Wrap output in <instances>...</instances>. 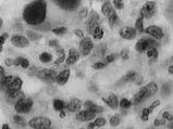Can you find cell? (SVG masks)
Returning a JSON list of instances; mask_svg holds the SVG:
<instances>
[{
	"label": "cell",
	"instance_id": "f5cc1de1",
	"mask_svg": "<svg viewBox=\"0 0 173 129\" xmlns=\"http://www.w3.org/2000/svg\"><path fill=\"white\" fill-rule=\"evenodd\" d=\"M5 63H6V65H7V66H13V65H14V60H12V59H6Z\"/></svg>",
	"mask_w": 173,
	"mask_h": 129
},
{
	"label": "cell",
	"instance_id": "52a82bcc",
	"mask_svg": "<svg viewBox=\"0 0 173 129\" xmlns=\"http://www.w3.org/2000/svg\"><path fill=\"white\" fill-rule=\"evenodd\" d=\"M150 47H156V40L151 38H140L135 44V50L137 52H146Z\"/></svg>",
	"mask_w": 173,
	"mask_h": 129
},
{
	"label": "cell",
	"instance_id": "8fae6325",
	"mask_svg": "<svg viewBox=\"0 0 173 129\" xmlns=\"http://www.w3.org/2000/svg\"><path fill=\"white\" fill-rule=\"evenodd\" d=\"M11 44L16 48H26L29 46V38L24 37L22 35H13L10 39Z\"/></svg>",
	"mask_w": 173,
	"mask_h": 129
},
{
	"label": "cell",
	"instance_id": "f1b7e54d",
	"mask_svg": "<svg viewBox=\"0 0 173 129\" xmlns=\"http://www.w3.org/2000/svg\"><path fill=\"white\" fill-rule=\"evenodd\" d=\"M146 56L148 59H151V60H155V59L158 58L159 56V51H158L157 47H150L148 50L146 51Z\"/></svg>",
	"mask_w": 173,
	"mask_h": 129
},
{
	"label": "cell",
	"instance_id": "44dd1931",
	"mask_svg": "<svg viewBox=\"0 0 173 129\" xmlns=\"http://www.w3.org/2000/svg\"><path fill=\"white\" fill-rule=\"evenodd\" d=\"M134 28L136 29L137 33H144L145 27H144V16L140 13V16L136 19L135 25H134Z\"/></svg>",
	"mask_w": 173,
	"mask_h": 129
},
{
	"label": "cell",
	"instance_id": "be15d7a7",
	"mask_svg": "<svg viewBox=\"0 0 173 129\" xmlns=\"http://www.w3.org/2000/svg\"><path fill=\"white\" fill-rule=\"evenodd\" d=\"M100 1H104V0H100Z\"/></svg>",
	"mask_w": 173,
	"mask_h": 129
},
{
	"label": "cell",
	"instance_id": "bcb514c9",
	"mask_svg": "<svg viewBox=\"0 0 173 129\" xmlns=\"http://www.w3.org/2000/svg\"><path fill=\"white\" fill-rule=\"evenodd\" d=\"M164 124H166V120H164L163 118H162V119H160V118H156V119L153 120V125H155L156 127H159Z\"/></svg>",
	"mask_w": 173,
	"mask_h": 129
},
{
	"label": "cell",
	"instance_id": "277c9868",
	"mask_svg": "<svg viewBox=\"0 0 173 129\" xmlns=\"http://www.w3.org/2000/svg\"><path fill=\"white\" fill-rule=\"evenodd\" d=\"M86 29L89 34H93V31L97 28L98 26H100V18L99 14L96 11H91V14H88L86 20Z\"/></svg>",
	"mask_w": 173,
	"mask_h": 129
},
{
	"label": "cell",
	"instance_id": "b9f144b4",
	"mask_svg": "<svg viewBox=\"0 0 173 129\" xmlns=\"http://www.w3.org/2000/svg\"><path fill=\"white\" fill-rule=\"evenodd\" d=\"M106 67V63L104 62H96L93 64V69H96V71H98V69H102Z\"/></svg>",
	"mask_w": 173,
	"mask_h": 129
},
{
	"label": "cell",
	"instance_id": "6f0895ef",
	"mask_svg": "<svg viewBox=\"0 0 173 129\" xmlns=\"http://www.w3.org/2000/svg\"><path fill=\"white\" fill-rule=\"evenodd\" d=\"M59 115H60V118H64L65 117V112H64V110H63V111H60L59 112Z\"/></svg>",
	"mask_w": 173,
	"mask_h": 129
},
{
	"label": "cell",
	"instance_id": "603a6c76",
	"mask_svg": "<svg viewBox=\"0 0 173 129\" xmlns=\"http://www.w3.org/2000/svg\"><path fill=\"white\" fill-rule=\"evenodd\" d=\"M107 19H108V22H109V25H110V27H113L114 25L118 24V22H119V15H118V13H117V11H115V9L113 10V11L111 12V13L109 14L108 16H107Z\"/></svg>",
	"mask_w": 173,
	"mask_h": 129
},
{
	"label": "cell",
	"instance_id": "7dc6e473",
	"mask_svg": "<svg viewBox=\"0 0 173 129\" xmlns=\"http://www.w3.org/2000/svg\"><path fill=\"white\" fill-rule=\"evenodd\" d=\"M94 104H95V103H94L93 101H91V100H87V101H85V102L83 103V106H84V109L89 110L91 106H93Z\"/></svg>",
	"mask_w": 173,
	"mask_h": 129
},
{
	"label": "cell",
	"instance_id": "7402d4cb",
	"mask_svg": "<svg viewBox=\"0 0 173 129\" xmlns=\"http://www.w3.org/2000/svg\"><path fill=\"white\" fill-rule=\"evenodd\" d=\"M113 10H114V7H113L112 3H111L110 1H106V2L102 3V6H101V13L104 14L106 18L111 13V12L113 11Z\"/></svg>",
	"mask_w": 173,
	"mask_h": 129
},
{
	"label": "cell",
	"instance_id": "6125c7cd",
	"mask_svg": "<svg viewBox=\"0 0 173 129\" xmlns=\"http://www.w3.org/2000/svg\"><path fill=\"white\" fill-rule=\"evenodd\" d=\"M1 52H2V46L0 45V53H1Z\"/></svg>",
	"mask_w": 173,
	"mask_h": 129
},
{
	"label": "cell",
	"instance_id": "74e56055",
	"mask_svg": "<svg viewBox=\"0 0 173 129\" xmlns=\"http://www.w3.org/2000/svg\"><path fill=\"white\" fill-rule=\"evenodd\" d=\"M89 110H91V112H94V113H96V114H100V113H102V112L104 111V107L100 106V105H98V104H96V103Z\"/></svg>",
	"mask_w": 173,
	"mask_h": 129
},
{
	"label": "cell",
	"instance_id": "94428289",
	"mask_svg": "<svg viewBox=\"0 0 173 129\" xmlns=\"http://www.w3.org/2000/svg\"><path fill=\"white\" fill-rule=\"evenodd\" d=\"M2 23H3L2 19H0V28H1V27H2Z\"/></svg>",
	"mask_w": 173,
	"mask_h": 129
},
{
	"label": "cell",
	"instance_id": "cb8c5ba5",
	"mask_svg": "<svg viewBox=\"0 0 173 129\" xmlns=\"http://www.w3.org/2000/svg\"><path fill=\"white\" fill-rule=\"evenodd\" d=\"M145 87H146L147 91H148L149 98H151L153 96H155V94L158 92V86H157V84H156V82H153V81L148 82V84H147Z\"/></svg>",
	"mask_w": 173,
	"mask_h": 129
},
{
	"label": "cell",
	"instance_id": "ac0fdd59",
	"mask_svg": "<svg viewBox=\"0 0 173 129\" xmlns=\"http://www.w3.org/2000/svg\"><path fill=\"white\" fill-rule=\"evenodd\" d=\"M70 75H71V71H70V69H63L60 73L57 74V79H55V81L59 85H61V86H63V85H65L68 82V80H69V78H70Z\"/></svg>",
	"mask_w": 173,
	"mask_h": 129
},
{
	"label": "cell",
	"instance_id": "f35d334b",
	"mask_svg": "<svg viewBox=\"0 0 173 129\" xmlns=\"http://www.w3.org/2000/svg\"><path fill=\"white\" fill-rule=\"evenodd\" d=\"M132 82H134V84H135L136 86H140V85H142L143 82H144V77H143V76L140 75V74L137 73V75H136L135 77H134V79H133V81H132Z\"/></svg>",
	"mask_w": 173,
	"mask_h": 129
},
{
	"label": "cell",
	"instance_id": "681fc988",
	"mask_svg": "<svg viewBox=\"0 0 173 129\" xmlns=\"http://www.w3.org/2000/svg\"><path fill=\"white\" fill-rule=\"evenodd\" d=\"M104 60H106V63H112L113 61H115V56L114 54H109L104 58Z\"/></svg>",
	"mask_w": 173,
	"mask_h": 129
},
{
	"label": "cell",
	"instance_id": "ee69618b",
	"mask_svg": "<svg viewBox=\"0 0 173 129\" xmlns=\"http://www.w3.org/2000/svg\"><path fill=\"white\" fill-rule=\"evenodd\" d=\"M87 16H88V9H87V8H83L80 11V18L85 19V18H87Z\"/></svg>",
	"mask_w": 173,
	"mask_h": 129
},
{
	"label": "cell",
	"instance_id": "d590c367",
	"mask_svg": "<svg viewBox=\"0 0 173 129\" xmlns=\"http://www.w3.org/2000/svg\"><path fill=\"white\" fill-rule=\"evenodd\" d=\"M94 123L96 124V127H104L107 124V120L104 117H97L94 120Z\"/></svg>",
	"mask_w": 173,
	"mask_h": 129
},
{
	"label": "cell",
	"instance_id": "ba28073f",
	"mask_svg": "<svg viewBox=\"0 0 173 129\" xmlns=\"http://www.w3.org/2000/svg\"><path fill=\"white\" fill-rule=\"evenodd\" d=\"M144 33H146L147 35H149L150 37H153L156 40H160L164 37V31L161 27L157 26V25H150V26L146 27L144 31Z\"/></svg>",
	"mask_w": 173,
	"mask_h": 129
},
{
	"label": "cell",
	"instance_id": "6da1fadb",
	"mask_svg": "<svg viewBox=\"0 0 173 129\" xmlns=\"http://www.w3.org/2000/svg\"><path fill=\"white\" fill-rule=\"evenodd\" d=\"M47 16V3L44 0H34L25 7L23 20L31 26H37L45 22Z\"/></svg>",
	"mask_w": 173,
	"mask_h": 129
},
{
	"label": "cell",
	"instance_id": "f6af8a7d",
	"mask_svg": "<svg viewBox=\"0 0 173 129\" xmlns=\"http://www.w3.org/2000/svg\"><path fill=\"white\" fill-rule=\"evenodd\" d=\"M172 116L173 115H171V114L166 111H164L163 113H162V118H163L164 120H166V122H170V120L172 119Z\"/></svg>",
	"mask_w": 173,
	"mask_h": 129
},
{
	"label": "cell",
	"instance_id": "9c48e42d",
	"mask_svg": "<svg viewBox=\"0 0 173 129\" xmlns=\"http://www.w3.org/2000/svg\"><path fill=\"white\" fill-rule=\"evenodd\" d=\"M96 115H97V114L94 113V112H91V110L85 109V110H82V111L76 112L75 118L78 120V122H82V123H84V122H91V120L95 119Z\"/></svg>",
	"mask_w": 173,
	"mask_h": 129
},
{
	"label": "cell",
	"instance_id": "4fadbf2b",
	"mask_svg": "<svg viewBox=\"0 0 173 129\" xmlns=\"http://www.w3.org/2000/svg\"><path fill=\"white\" fill-rule=\"evenodd\" d=\"M53 1L64 10H74L80 3V0H53Z\"/></svg>",
	"mask_w": 173,
	"mask_h": 129
},
{
	"label": "cell",
	"instance_id": "d6986e66",
	"mask_svg": "<svg viewBox=\"0 0 173 129\" xmlns=\"http://www.w3.org/2000/svg\"><path fill=\"white\" fill-rule=\"evenodd\" d=\"M22 84H23V80L20 77H14L12 79V81L10 82V85L7 87V91L8 92L20 91L21 88H22Z\"/></svg>",
	"mask_w": 173,
	"mask_h": 129
},
{
	"label": "cell",
	"instance_id": "91938a15",
	"mask_svg": "<svg viewBox=\"0 0 173 129\" xmlns=\"http://www.w3.org/2000/svg\"><path fill=\"white\" fill-rule=\"evenodd\" d=\"M169 128H173V116H172V119L170 120V125H169Z\"/></svg>",
	"mask_w": 173,
	"mask_h": 129
},
{
	"label": "cell",
	"instance_id": "5b68a950",
	"mask_svg": "<svg viewBox=\"0 0 173 129\" xmlns=\"http://www.w3.org/2000/svg\"><path fill=\"white\" fill-rule=\"evenodd\" d=\"M94 49V42L91 37H83L80 41V46H78V51L82 56H87L91 54V52Z\"/></svg>",
	"mask_w": 173,
	"mask_h": 129
},
{
	"label": "cell",
	"instance_id": "f907efd6",
	"mask_svg": "<svg viewBox=\"0 0 173 129\" xmlns=\"http://www.w3.org/2000/svg\"><path fill=\"white\" fill-rule=\"evenodd\" d=\"M74 34H75L76 37L81 38V39H82L83 37H85V36H84V31H83L82 29H75V31H74Z\"/></svg>",
	"mask_w": 173,
	"mask_h": 129
},
{
	"label": "cell",
	"instance_id": "9f6ffc18",
	"mask_svg": "<svg viewBox=\"0 0 173 129\" xmlns=\"http://www.w3.org/2000/svg\"><path fill=\"white\" fill-rule=\"evenodd\" d=\"M5 42H6V38L3 37L2 35H1V36H0V45L3 46V45H5Z\"/></svg>",
	"mask_w": 173,
	"mask_h": 129
},
{
	"label": "cell",
	"instance_id": "3957f363",
	"mask_svg": "<svg viewBox=\"0 0 173 129\" xmlns=\"http://www.w3.org/2000/svg\"><path fill=\"white\" fill-rule=\"evenodd\" d=\"M29 126L33 129H48L51 127V120L45 116H36L29 120Z\"/></svg>",
	"mask_w": 173,
	"mask_h": 129
},
{
	"label": "cell",
	"instance_id": "d6a6232c",
	"mask_svg": "<svg viewBox=\"0 0 173 129\" xmlns=\"http://www.w3.org/2000/svg\"><path fill=\"white\" fill-rule=\"evenodd\" d=\"M151 114L150 110L148 109V107H145V109L142 110V114H140V119L143 120V122H148L149 119V115Z\"/></svg>",
	"mask_w": 173,
	"mask_h": 129
},
{
	"label": "cell",
	"instance_id": "2e32d148",
	"mask_svg": "<svg viewBox=\"0 0 173 129\" xmlns=\"http://www.w3.org/2000/svg\"><path fill=\"white\" fill-rule=\"evenodd\" d=\"M80 56H81L80 51H78V50H75V49H70L69 54H68V56L65 58V64H67L68 66L75 64V63L80 60Z\"/></svg>",
	"mask_w": 173,
	"mask_h": 129
},
{
	"label": "cell",
	"instance_id": "816d5d0a",
	"mask_svg": "<svg viewBox=\"0 0 173 129\" xmlns=\"http://www.w3.org/2000/svg\"><path fill=\"white\" fill-rule=\"evenodd\" d=\"M120 56H121V58L123 59V60L124 61H126V60H129V52L126 51V50H122V51H121V53H120Z\"/></svg>",
	"mask_w": 173,
	"mask_h": 129
},
{
	"label": "cell",
	"instance_id": "c3c4849f",
	"mask_svg": "<svg viewBox=\"0 0 173 129\" xmlns=\"http://www.w3.org/2000/svg\"><path fill=\"white\" fill-rule=\"evenodd\" d=\"M6 72H5V69H3L1 65H0V82H2L3 79L6 78Z\"/></svg>",
	"mask_w": 173,
	"mask_h": 129
},
{
	"label": "cell",
	"instance_id": "1f68e13d",
	"mask_svg": "<svg viewBox=\"0 0 173 129\" xmlns=\"http://www.w3.org/2000/svg\"><path fill=\"white\" fill-rule=\"evenodd\" d=\"M39 61L42 63H49L52 61V54L49 52H42L39 54Z\"/></svg>",
	"mask_w": 173,
	"mask_h": 129
},
{
	"label": "cell",
	"instance_id": "7c38bea8",
	"mask_svg": "<svg viewBox=\"0 0 173 129\" xmlns=\"http://www.w3.org/2000/svg\"><path fill=\"white\" fill-rule=\"evenodd\" d=\"M119 35H120L121 38L126 40H133L134 38H136V35H137V31L134 27L131 26H124L119 31Z\"/></svg>",
	"mask_w": 173,
	"mask_h": 129
},
{
	"label": "cell",
	"instance_id": "5bb4252c",
	"mask_svg": "<svg viewBox=\"0 0 173 129\" xmlns=\"http://www.w3.org/2000/svg\"><path fill=\"white\" fill-rule=\"evenodd\" d=\"M83 106V103L80 99L78 98H71L68 101L67 105H65V109L68 110L71 113H76L81 110V107Z\"/></svg>",
	"mask_w": 173,
	"mask_h": 129
},
{
	"label": "cell",
	"instance_id": "83f0119b",
	"mask_svg": "<svg viewBox=\"0 0 173 129\" xmlns=\"http://www.w3.org/2000/svg\"><path fill=\"white\" fill-rule=\"evenodd\" d=\"M91 36H93V38H94L95 40H101L102 38H104V28H102L101 26H98L97 28H96L95 31H93Z\"/></svg>",
	"mask_w": 173,
	"mask_h": 129
},
{
	"label": "cell",
	"instance_id": "ab89813d",
	"mask_svg": "<svg viewBox=\"0 0 173 129\" xmlns=\"http://www.w3.org/2000/svg\"><path fill=\"white\" fill-rule=\"evenodd\" d=\"M13 78H14V76H12V75H9V76H8V75H7V76H6L5 79H3V81H2V82H0V84H1L2 86H5V87L7 88L8 86L10 85V82L12 81V79H13Z\"/></svg>",
	"mask_w": 173,
	"mask_h": 129
},
{
	"label": "cell",
	"instance_id": "9a60e30c",
	"mask_svg": "<svg viewBox=\"0 0 173 129\" xmlns=\"http://www.w3.org/2000/svg\"><path fill=\"white\" fill-rule=\"evenodd\" d=\"M101 100H102V102L108 105L110 109L117 110L119 107V99H118V97H117V94H110L107 98H104V97L101 98Z\"/></svg>",
	"mask_w": 173,
	"mask_h": 129
},
{
	"label": "cell",
	"instance_id": "30bf717a",
	"mask_svg": "<svg viewBox=\"0 0 173 129\" xmlns=\"http://www.w3.org/2000/svg\"><path fill=\"white\" fill-rule=\"evenodd\" d=\"M147 99H149L148 91H147L146 87H142L135 94H134L133 98L131 99V101H132V103H133V105H138L144 102L145 100H147Z\"/></svg>",
	"mask_w": 173,
	"mask_h": 129
},
{
	"label": "cell",
	"instance_id": "f546056e",
	"mask_svg": "<svg viewBox=\"0 0 173 129\" xmlns=\"http://www.w3.org/2000/svg\"><path fill=\"white\" fill-rule=\"evenodd\" d=\"M57 53H58V59L55 60V64H61L63 63V61L65 60V53H64V50L62 48H59L57 47Z\"/></svg>",
	"mask_w": 173,
	"mask_h": 129
},
{
	"label": "cell",
	"instance_id": "ffe728a7",
	"mask_svg": "<svg viewBox=\"0 0 173 129\" xmlns=\"http://www.w3.org/2000/svg\"><path fill=\"white\" fill-rule=\"evenodd\" d=\"M14 66H21L22 69H29V61L26 58L23 56H18L14 59Z\"/></svg>",
	"mask_w": 173,
	"mask_h": 129
},
{
	"label": "cell",
	"instance_id": "db71d44e",
	"mask_svg": "<svg viewBox=\"0 0 173 129\" xmlns=\"http://www.w3.org/2000/svg\"><path fill=\"white\" fill-rule=\"evenodd\" d=\"M168 73L171 74V75H173V59H172V63H171L168 67Z\"/></svg>",
	"mask_w": 173,
	"mask_h": 129
},
{
	"label": "cell",
	"instance_id": "484cf974",
	"mask_svg": "<svg viewBox=\"0 0 173 129\" xmlns=\"http://www.w3.org/2000/svg\"><path fill=\"white\" fill-rule=\"evenodd\" d=\"M52 105H53V109L55 110L57 112H60V111H63V110L65 109V103L63 100H61V99H55L52 102Z\"/></svg>",
	"mask_w": 173,
	"mask_h": 129
},
{
	"label": "cell",
	"instance_id": "680465c9",
	"mask_svg": "<svg viewBox=\"0 0 173 129\" xmlns=\"http://www.w3.org/2000/svg\"><path fill=\"white\" fill-rule=\"evenodd\" d=\"M1 128H2V129H9V125H8V124H3Z\"/></svg>",
	"mask_w": 173,
	"mask_h": 129
},
{
	"label": "cell",
	"instance_id": "60d3db41",
	"mask_svg": "<svg viewBox=\"0 0 173 129\" xmlns=\"http://www.w3.org/2000/svg\"><path fill=\"white\" fill-rule=\"evenodd\" d=\"M13 122L16 123V124H18V125H24L25 124L24 118H23L22 116L19 115V113L16 114V115L13 116Z\"/></svg>",
	"mask_w": 173,
	"mask_h": 129
},
{
	"label": "cell",
	"instance_id": "7a4b0ae2",
	"mask_svg": "<svg viewBox=\"0 0 173 129\" xmlns=\"http://www.w3.org/2000/svg\"><path fill=\"white\" fill-rule=\"evenodd\" d=\"M32 107H33V100L31 98L23 97V98H20L14 102V110L19 114L29 113Z\"/></svg>",
	"mask_w": 173,
	"mask_h": 129
},
{
	"label": "cell",
	"instance_id": "e0dca14e",
	"mask_svg": "<svg viewBox=\"0 0 173 129\" xmlns=\"http://www.w3.org/2000/svg\"><path fill=\"white\" fill-rule=\"evenodd\" d=\"M38 75L40 78L48 80V81H55V79H57V73L52 69H42L38 73Z\"/></svg>",
	"mask_w": 173,
	"mask_h": 129
},
{
	"label": "cell",
	"instance_id": "836d02e7",
	"mask_svg": "<svg viewBox=\"0 0 173 129\" xmlns=\"http://www.w3.org/2000/svg\"><path fill=\"white\" fill-rule=\"evenodd\" d=\"M109 124H110L112 127L119 126V125L121 124V118H120V116H119V115H113L112 117L110 118V120H109Z\"/></svg>",
	"mask_w": 173,
	"mask_h": 129
},
{
	"label": "cell",
	"instance_id": "4dcf8cb0",
	"mask_svg": "<svg viewBox=\"0 0 173 129\" xmlns=\"http://www.w3.org/2000/svg\"><path fill=\"white\" fill-rule=\"evenodd\" d=\"M132 105H133L132 101L129 100L127 98H122L121 100H119V107H121V109L127 110V109H130Z\"/></svg>",
	"mask_w": 173,
	"mask_h": 129
},
{
	"label": "cell",
	"instance_id": "e575fe53",
	"mask_svg": "<svg viewBox=\"0 0 173 129\" xmlns=\"http://www.w3.org/2000/svg\"><path fill=\"white\" fill-rule=\"evenodd\" d=\"M67 31H68V28L67 27H63V26H59V27H55V28H52V33L58 36L64 35Z\"/></svg>",
	"mask_w": 173,
	"mask_h": 129
},
{
	"label": "cell",
	"instance_id": "7bdbcfd3",
	"mask_svg": "<svg viewBox=\"0 0 173 129\" xmlns=\"http://www.w3.org/2000/svg\"><path fill=\"white\" fill-rule=\"evenodd\" d=\"M160 104H161V102H160L159 100H156V101H153V102L151 103L150 105H149V106H148V109L150 110V112H151V113H153V110H155V109H157L158 106H160Z\"/></svg>",
	"mask_w": 173,
	"mask_h": 129
},
{
	"label": "cell",
	"instance_id": "11a10c76",
	"mask_svg": "<svg viewBox=\"0 0 173 129\" xmlns=\"http://www.w3.org/2000/svg\"><path fill=\"white\" fill-rule=\"evenodd\" d=\"M87 127H88L89 129L96 128V124H95V123H94V122H91V123H89V124H88V126H87Z\"/></svg>",
	"mask_w": 173,
	"mask_h": 129
},
{
	"label": "cell",
	"instance_id": "8992f818",
	"mask_svg": "<svg viewBox=\"0 0 173 129\" xmlns=\"http://www.w3.org/2000/svg\"><path fill=\"white\" fill-rule=\"evenodd\" d=\"M156 12H157V3L150 0V1L145 2V5L140 9V13L144 16V19H150L155 15Z\"/></svg>",
	"mask_w": 173,
	"mask_h": 129
},
{
	"label": "cell",
	"instance_id": "4316f807",
	"mask_svg": "<svg viewBox=\"0 0 173 129\" xmlns=\"http://www.w3.org/2000/svg\"><path fill=\"white\" fill-rule=\"evenodd\" d=\"M24 94L22 91H12V92H8V100H11L12 102H16V100H19L20 98H23Z\"/></svg>",
	"mask_w": 173,
	"mask_h": 129
},
{
	"label": "cell",
	"instance_id": "d4e9b609",
	"mask_svg": "<svg viewBox=\"0 0 173 129\" xmlns=\"http://www.w3.org/2000/svg\"><path fill=\"white\" fill-rule=\"evenodd\" d=\"M137 75V72L135 71H130L127 72L126 74H125L124 76H123L122 78L120 79V81L119 82H122V84H125V82H130V81H133L134 77Z\"/></svg>",
	"mask_w": 173,
	"mask_h": 129
},
{
	"label": "cell",
	"instance_id": "8d00e7d4",
	"mask_svg": "<svg viewBox=\"0 0 173 129\" xmlns=\"http://www.w3.org/2000/svg\"><path fill=\"white\" fill-rule=\"evenodd\" d=\"M113 7L115 10H122L124 8L123 0H113Z\"/></svg>",
	"mask_w": 173,
	"mask_h": 129
}]
</instances>
